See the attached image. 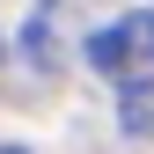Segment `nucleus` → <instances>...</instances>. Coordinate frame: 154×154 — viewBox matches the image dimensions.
Segmentation results:
<instances>
[{"mask_svg":"<svg viewBox=\"0 0 154 154\" xmlns=\"http://www.w3.org/2000/svg\"><path fill=\"white\" fill-rule=\"evenodd\" d=\"M0 154H29V147H15V140H8V147H0Z\"/></svg>","mask_w":154,"mask_h":154,"instance_id":"f03ea898","label":"nucleus"},{"mask_svg":"<svg viewBox=\"0 0 154 154\" xmlns=\"http://www.w3.org/2000/svg\"><path fill=\"white\" fill-rule=\"evenodd\" d=\"M88 66L118 88H154V8H132L88 37Z\"/></svg>","mask_w":154,"mask_h":154,"instance_id":"f257e3e1","label":"nucleus"}]
</instances>
